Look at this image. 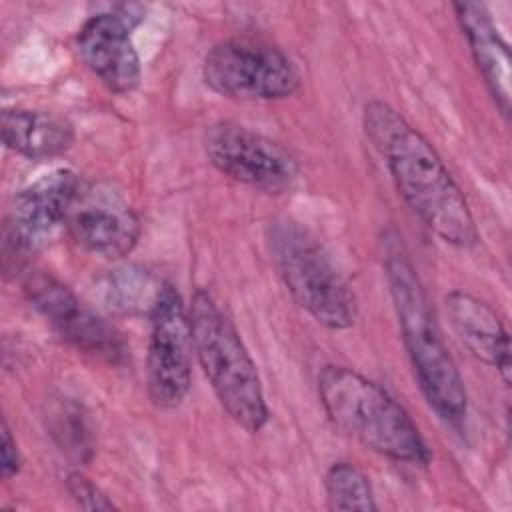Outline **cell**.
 <instances>
[{"label":"cell","mask_w":512,"mask_h":512,"mask_svg":"<svg viewBox=\"0 0 512 512\" xmlns=\"http://www.w3.org/2000/svg\"><path fill=\"white\" fill-rule=\"evenodd\" d=\"M362 126L398 194L424 226L454 248H474L480 236L468 200L430 140L382 100L364 106Z\"/></svg>","instance_id":"1"},{"label":"cell","mask_w":512,"mask_h":512,"mask_svg":"<svg viewBox=\"0 0 512 512\" xmlns=\"http://www.w3.org/2000/svg\"><path fill=\"white\" fill-rule=\"evenodd\" d=\"M384 270L402 342L418 386L430 408L446 424L458 426L468 412L466 386L442 340L424 284L402 244H386Z\"/></svg>","instance_id":"2"},{"label":"cell","mask_w":512,"mask_h":512,"mask_svg":"<svg viewBox=\"0 0 512 512\" xmlns=\"http://www.w3.org/2000/svg\"><path fill=\"white\" fill-rule=\"evenodd\" d=\"M318 398L330 422L372 452L406 464L430 462V448L410 414L374 380L328 364L318 374Z\"/></svg>","instance_id":"3"},{"label":"cell","mask_w":512,"mask_h":512,"mask_svg":"<svg viewBox=\"0 0 512 512\" xmlns=\"http://www.w3.org/2000/svg\"><path fill=\"white\" fill-rule=\"evenodd\" d=\"M194 354L226 414L246 432H260L270 410L258 368L230 316L208 290H196L190 306Z\"/></svg>","instance_id":"4"},{"label":"cell","mask_w":512,"mask_h":512,"mask_svg":"<svg viewBox=\"0 0 512 512\" xmlns=\"http://www.w3.org/2000/svg\"><path fill=\"white\" fill-rule=\"evenodd\" d=\"M266 238L294 302L328 330L350 328L358 316L354 292L316 236L300 222L282 216L268 224Z\"/></svg>","instance_id":"5"},{"label":"cell","mask_w":512,"mask_h":512,"mask_svg":"<svg viewBox=\"0 0 512 512\" xmlns=\"http://www.w3.org/2000/svg\"><path fill=\"white\" fill-rule=\"evenodd\" d=\"M204 84L230 100L268 102L298 92L300 72L274 44L252 38H228L214 44L202 62Z\"/></svg>","instance_id":"6"},{"label":"cell","mask_w":512,"mask_h":512,"mask_svg":"<svg viewBox=\"0 0 512 512\" xmlns=\"http://www.w3.org/2000/svg\"><path fill=\"white\" fill-rule=\"evenodd\" d=\"M148 318L146 390L154 406L170 410L190 392L194 352L188 308L172 282H162Z\"/></svg>","instance_id":"7"},{"label":"cell","mask_w":512,"mask_h":512,"mask_svg":"<svg viewBox=\"0 0 512 512\" xmlns=\"http://www.w3.org/2000/svg\"><path fill=\"white\" fill-rule=\"evenodd\" d=\"M202 148L220 174L254 190L286 192L300 174L298 160L288 148L238 122L222 120L208 126Z\"/></svg>","instance_id":"8"},{"label":"cell","mask_w":512,"mask_h":512,"mask_svg":"<svg viewBox=\"0 0 512 512\" xmlns=\"http://www.w3.org/2000/svg\"><path fill=\"white\" fill-rule=\"evenodd\" d=\"M24 294L32 308L60 334L86 354L108 362H120L126 354L120 332L102 316L86 308L80 298L58 278L48 272H28L22 282Z\"/></svg>","instance_id":"9"},{"label":"cell","mask_w":512,"mask_h":512,"mask_svg":"<svg viewBox=\"0 0 512 512\" xmlns=\"http://www.w3.org/2000/svg\"><path fill=\"white\" fill-rule=\"evenodd\" d=\"M80 176L70 168H56L16 192L6 218V244L16 254H34L60 228L80 192Z\"/></svg>","instance_id":"10"},{"label":"cell","mask_w":512,"mask_h":512,"mask_svg":"<svg viewBox=\"0 0 512 512\" xmlns=\"http://www.w3.org/2000/svg\"><path fill=\"white\" fill-rule=\"evenodd\" d=\"M66 230L84 252L120 260L136 248L142 226L132 206L110 184H82Z\"/></svg>","instance_id":"11"},{"label":"cell","mask_w":512,"mask_h":512,"mask_svg":"<svg viewBox=\"0 0 512 512\" xmlns=\"http://www.w3.org/2000/svg\"><path fill=\"white\" fill-rule=\"evenodd\" d=\"M76 50L84 66L114 94H130L140 86L142 66L130 26L114 12L90 16L76 34Z\"/></svg>","instance_id":"12"},{"label":"cell","mask_w":512,"mask_h":512,"mask_svg":"<svg viewBox=\"0 0 512 512\" xmlns=\"http://www.w3.org/2000/svg\"><path fill=\"white\" fill-rule=\"evenodd\" d=\"M444 306L448 322L466 350L476 360L494 368L502 382L510 386V336L496 310L462 290L446 294Z\"/></svg>","instance_id":"13"},{"label":"cell","mask_w":512,"mask_h":512,"mask_svg":"<svg viewBox=\"0 0 512 512\" xmlns=\"http://www.w3.org/2000/svg\"><path fill=\"white\" fill-rule=\"evenodd\" d=\"M452 10L490 96L494 98L502 116L508 118L512 98L508 44L500 36L492 14L482 2H454Z\"/></svg>","instance_id":"14"},{"label":"cell","mask_w":512,"mask_h":512,"mask_svg":"<svg viewBox=\"0 0 512 512\" xmlns=\"http://www.w3.org/2000/svg\"><path fill=\"white\" fill-rule=\"evenodd\" d=\"M74 124L56 112L32 108H6L2 112V142L28 160H50L74 144Z\"/></svg>","instance_id":"15"},{"label":"cell","mask_w":512,"mask_h":512,"mask_svg":"<svg viewBox=\"0 0 512 512\" xmlns=\"http://www.w3.org/2000/svg\"><path fill=\"white\" fill-rule=\"evenodd\" d=\"M324 490L332 510L372 512L378 508L368 476L352 462H334L324 474Z\"/></svg>","instance_id":"16"},{"label":"cell","mask_w":512,"mask_h":512,"mask_svg":"<svg viewBox=\"0 0 512 512\" xmlns=\"http://www.w3.org/2000/svg\"><path fill=\"white\" fill-rule=\"evenodd\" d=\"M160 286L162 282L152 284L146 270L128 266L112 274L110 282L106 284V298L110 302V308L114 310H122V312L146 310L150 314Z\"/></svg>","instance_id":"17"},{"label":"cell","mask_w":512,"mask_h":512,"mask_svg":"<svg viewBox=\"0 0 512 512\" xmlns=\"http://www.w3.org/2000/svg\"><path fill=\"white\" fill-rule=\"evenodd\" d=\"M66 490L70 498L84 510H116V504L108 498V494L78 470L66 476Z\"/></svg>","instance_id":"18"},{"label":"cell","mask_w":512,"mask_h":512,"mask_svg":"<svg viewBox=\"0 0 512 512\" xmlns=\"http://www.w3.org/2000/svg\"><path fill=\"white\" fill-rule=\"evenodd\" d=\"M22 468V456L18 444L12 436V430L6 420H2V444H0V474L4 480L16 476Z\"/></svg>","instance_id":"19"}]
</instances>
